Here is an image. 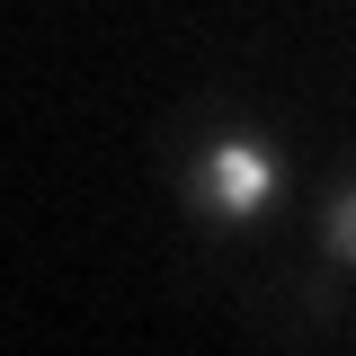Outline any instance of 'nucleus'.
Returning <instances> with one entry per match:
<instances>
[{
    "label": "nucleus",
    "instance_id": "obj_1",
    "mask_svg": "<svg viewBox=\"0 0 356 356\" xmlns=\"http://www.w3.org/2000/svg\"><path fill=\"white\" fill-rule=\"evenodd\" d=\"M205 196H214L222 214H250V205L267 196V161L250 152V143H222V152H214V170H205Z\"/></svg>",
    "mask_w": 356,
    "mask_h": 356
},
{
    "label": "nucleus",
    "instance_id": "obj_2",
    "mask_svg": "<svg viewBox=\"0 0 356 356\" xmlns=\"http://www.w3.org/2000/svg\"><path fill=\"white\" fill-rule=\"evenodd\" d=\"M339 241H348V250H356V205H348V214H339Z\"/></svg>",
    "mask_w": 356,
    "mask_h": 356
}]
</instances>
